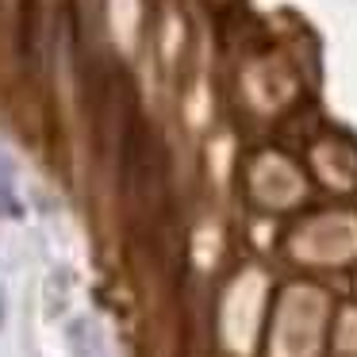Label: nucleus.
I'll return each instance as SVG.
<instances>
[{"instance_id":"1","label":"nucleus","mask_w":357,"mask_h":357,"mask_svg":"<svg viewBox=\"0 0 357 357\" xmlns=\"http://www.w3.org/2000/svg\"><path fill=\"white\" fill-rule=\"evenodd\" d=\"M66 349H70V357H96L100 354V331H96L93 315H77L66 323Z\"/></svg>"},{"instance_id":"2","label":"nucleus","mask_w":357,"mask_h":357,"mask_svg":"<svg viewBox=\"0 0 357 357\" xmlns=\"http://www.w3.org/2000/svg\"><path fill=\"white\" fill-rule=\"evenodd\" d=\"M70 288H73V277H70V269L66 265H54L50 269V277H47V319H58L66 307H70Z\"/></svg>"},{"instance_id":"3","label":"nucleus","mask_w":357,"mask_h":357,"mask_svg":"<svg viewBox=\"0 0 357 357\" xmlns=\"http://www.w3.org/2000/svg\"><path fill=\"white\" fill-rule=\"evenodd\" d=\"M0 211L20 215V200H16V185H12V165L0 158Z\"/></svg>"},{"instance_id":"4","label":"nucleus","mask_w":357,"mask_h":357,"mask_svg":"<svg viewBox=\"0 0 357 357\" xmlns=\"http://www.w3.org/2000/svg\"><path fill=\"white\" fill-rule=\"evenodd\" d=\"M4 319H8V307H4V292H0V326H4Z\"/></svg>"}]
</instances>
